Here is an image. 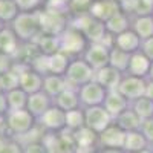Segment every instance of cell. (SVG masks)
Returning <instances> with one entry per match:
<instances>
[{
  "mask_svg": "<svg viewBox=\"0 0 153 153\" xmlns=\"http://www.w3.org/2000/svg\"><path fill=\"white\" fill-rule=\"evenodd\" d=\"M20 12H35L45 6V0H16Z\"/></svg>",
  "mask_w": 153,
  "mask_h": 153,
  "instance_id": "36",
  "label": "cell"
},
{
  "mask_svg": "<svg viewBox=\"0 0 153 153\" xmlns=\"http://www.w3.org/2000/svg\"><path fill=\"white\" fill-rule=\"evenodd\" d=\"M14 65H16V61L11 55H6L3 52H0V76L8 74L12 68H14Z\"/></svg>",
  "mask_w": 153,
  "mask_h": 153,
  "instance_id": "39",
  "label": "cell"
},
{
  "mask_svg": "<svg viewBox=\"0 0 153 153\" xmlns=\"http://www.w3.org/2000/svg\"><path fill=\"white\" fill-rule=\"evenodd\" d=\"M110 49L107 45L104 43H89L83 58L89 63L94 71H98L104 66H109V57H110Z\"/></svg>",
  "mask_w": 153,
  "mask_h": 153,
  "instance_id": "11",
  "label": "cell"
},
{
  "mask_svg": "<svg viewBox=\"0 0 153 153\" xmlns=\"http://www.w3.org/2000/svg\"><path fill=\"white\" fill-rule=\"evenodd\" d=\"M95 76V71L89 66V63L83 57H76L71 60V65L65 74V78L69 87L80 89L81 86L91 83Z\"/></svg>",
  "mask_w": 153,
  "mask_h": 153,
  "instance_id": "3",
  "label": "cell"
},
{
  "mask_svg": "<svg viewBox=\"0 0 153 153\" xmlns=\"http://www.w3.org/2000/svg\"><path fill=\"white\" fill-rule=\"evenodd\" d=\"M0 153H23V146L6 135L0 136Z\"/></svg>",
  "mask_w": 153,
  "mask_h": 153,
  "instance_id": "34",
  "label": "cell"
},
{
  "mask_svg": "<svg viewBox=\"0 0 153 153\" xmlns=\"http://www.w3.org/2000/svg\"><path fill=\"white\" fill-rule=\"evenodd\" d=\"M38 17H40V31L43 34H51V35H61L71 23V16L69 12L65 11H55L43 8L38 11Z\"/></svg>",
  "mask_w": 153,
  "mask_h": 153,
  "instance_id": "2",
  "label": "cell"
},
{
  "mask_svg": "<svg viewBox=\"0 0 153 153\" xmlns=\"http://www.w3.org/2000/svg\"><path fill=\"white\" fill-rule=\"evenodd\" d=\"M95 153H98V152H95Z\"/></svg>",
  "mask_w": 153,
  "mask_h": 153,
  "instance_id": "50",
  "label": "cell"
},
{
  "mask_svg": "<svg viewBox=\"0 0 153 153\" xmlns=\"http://www.w3.org/2000/svg\"><path fill=\"white\" fill-rule=\"evenodd\" d=\"M146 86H147V78H139V76L124 74L117 91L126 100H129L130 103H133L135 100L146 95Z\"/></svg>",
  "mask_w": 153,
  "mask_h": 153,
  "instance_id": "7",
  "label": "cell"
},
{
  "mask_svg": "<svg viewBox=\"0 0 153 153\" xmlns=\"http://www.w3.org/2000/svg\"><path fill=\"white\" fill-rule=\"evenodd\" d=\"M23 153H49V149L43 141H31L23 146Z\"/></svg>",
  "mask_w": 153,
  "mask_h": 153,
  "instance_id": "37",
  "label": "cell"
},
{
  "mask_svg": "<svg viewBox=\"0 0 153 153\" xmlns=\"http://www.w3.org/2000/svg\"><path fill=\"white\" fill-rule=\"evenodd\" d=\"M20 45H22L20 40L14 34V31L11 29V26H5L2 31H0V52H3L6 55H11L12 58H14Z\"/></svg>",
  "mask_w": 153,
  "mask_h": 153,
  "instance_id": "22",
  "label": "cell"
},
{
  "mask_svg": "<svg viewBox=\"0 0 153 153\" xmlns=\"http://www.w3.org/2000/svg\"><path fill=\"white\" fill-rule=\"evenodd\" d=\"M104 25H106L107 32L113 37H117L126 31L132 29V17L129 14H126V12L120 11L118 14H115L112 19H109Z\"/></svg>",
  "mask_w": 153,
  "mask_h": 153,
  "instance_id": "21",
  "label": "cell"
},
{
  "mask_svg": "<svg viewBox=\"0 0 153 153\" xmlns=\"http://www.w3.org/2000/svg\"><path fill=\"white\" fill-rule=\"evenodd\" d=\"M98 153H126L123 149H100Z\"/></svg>",
  "mask_w": 153,
  "mask_h": 153,
  "instance_id": "45",
  "label": "cell"
},
{
  "mask_svg": "<svg viewBox=\"0 0 153 153\" xmlns=\"http://www.w3.org/2000/svg\"><path fill=\"white\" fill-rule=\"evenodd\" d=\"M138 153H153V149L150 147V149H146V150H143V152H138Z\"/></svg>",
  "mask_w": 153,
  "mask_h": 153,
  "instance_id": "47",
  "label": "cell"
},
{
  "mask_svg": "<svg viewBox=\"0 0 153 153\" xmlns=\"http://www.w3.org/2000/svg\"><path fill=\"white\" fill-rule=\"evenodd\" d=\"M87 45H89L87 38L84 37V34L80 29H76V28L69 26L60 35V51L65 52L66 55H69L71 58L83 57Z\"/></svg>",
  "mask_w": 153,
  "mask_h": 153,
  "instance_id": "5",
  "label": "cell"
},
{
  "mask_svg": "<svg viewBox=\"0 0 153 153\" xmlns=\"http://www.w3.org/2000/svg\"><path fill=\"white\" fill-rule=\"evenodd\" d=\"M94 0H69V16H83V14H89V9L92 6Z\"/></svg>",
  "mask_w": 153,
  "mask_h": 153,
  "instance_id": "33",
  "label": "cell"
},
{
  "mask_svg": "<svg viewBox=\"0 0 153 153\" xmlns=\"http://www.w3.org/2000/svg\"><path fill=\"white\" fill-rule=\"evenodd\" d=\"M113 123V118L107 113L103 106H94L84 109V124L87 129L94 130L95 133H101L104 129Z\"/></svg>",
  "mask_w": 153,
  "mask_h": 153,
  "instance_id": "10",
  "label": "cell"
},
{
  "mask_svg": "<svg viewBox=\"0 0 153 153\" xmlns=\"http://www.w3.org/2000/svg\"><path fill=\"white\" fill-rule=\"evenodd\" d=\"M103 107L107 110V113L115 120L120 113H123L124 110H127L130 107V101L126 100L118 91H107L106 98H104V103Z\"/></svg>",
  "mask_w": 153,
  "mask_h": 153,
  "instance_id": "15",
  "label": "cell"
},
{
  "mask_svg": "<svg viewBox=\"0 0 153 153\" xmlns=\"http://www.w3.org/2000/svg\"><path fill=\"white\" fill-rule=\"evenodd\" d=\"M120 11H121L120 3L113 2V0H94L91 9H89V14H91V17L106 23L115 14H118Z\"/></svg>",
  "mask_w": 153,
  "mask_h": 153,
  "instance_id": "13",
  "label": "cell"
},
{
  "mask_svg": "<svg viewBox=\"0 0 153 153\" xmlns=\"http://www.w3.org/2000/svg\"><path fill=\"white\" fill-rule=\"evenodd\" d=\"M141 121H143V120L133 112L132 107H129L127 110H124L123 113H120L118 117L113 120V123L117 124L118 127H121L126 133H127V132L139 130V127H141Z\"/></svg>",
  "mask_w": 153,
  "mask_h": 153,
  "instance_id": "24",
  "label": "cell"
},
{
  "mask_svg": "<svg viewBox=\"0 0 153 153\" xmlns=\"http://www.w3.org/2000/svg\"><path fill=\"white\" fill-rule=\"evenodd\" d=\"M132 29L141 40L153 37V16L149 17H133L132 19Z\"/></svg>",
  "mask_w": 153,
  "mask_h": 153,
  "instance_id": "27",
  "label": "cell"
},
{
  "mask_svg": "<svg viewBox=\"0 0 153 153\" xmlns=\"http://www.w3.org/2000/svg\"><path fill=\"white\" fill-rule=\"evenodd\" d=\"M43 8L68 12V9H69V0H45V6Z\"/></svg>",
  "mask_w": 153,
  "mask_h": 153,
  "instance_id": "40",
  "label": "cell"
},
{
  "mask_svg": "<svg viewBox=\"0 0 153 153\" xmlns=\"http://www.w3.org/2000/svg\"><path fill=\"white\" fill-rule=\"evenodd\" d=\"M126 132L112 123L107 129L98 133V149H123L124 147Z\"/></svg>",
  "mask_w": 153,
  "mask_h": 153,
  "instance_id": "12",
  "label": "cell"
},
{
  "mask_svg": "<svg viewBox=\"0 0 153 153\" xmlns=\"http://www.w3.org/2000/svg\"><path fill=\"white\" fill-rule=\"evenodd\" d=\"M54 104L57 107H60L65 112H71L75 109H80V97H78V89L74 87H68L66 91H63L57 98H54Z\"/></svg>",
  "mask_w": 153,
  "mask_h": 153,
  "instance_id": "20",
  "label": "cell"
},
{
  "mask_svg": "<svg viewBox=\"0 0 153 153\" xmlns=\"http://www.w3.org/2000/svg\"><path fill=\"white\" fill-rule=\"evenodd\" d=\"M130 107L133 109V112L138 115L143 121L153 118V100L147 98L146 95L135 100L133 103H130Z\"/></svg>",
  "mask_w": 153,
  "mask_h": 153,
  "instance_id": "31",
  "label": "cell"
},
{
  "mask_svg": "<svg viewBox=\"0 0 153 153\" xmlns=\"http://www.w3.org/2000/svg\"><path fill=\"white\" fill-rule=\"evenodd\" d=\"M123 75L120 71L113 69L112 66H104L98 71H95V76H94V81H97L98 84H101L106 91H117L120 81L123 78Z\"/></svg>",
  "mask_w": 153,
  "mask_h": 153,
  "instance_id": "14",
  "label": "cell"
},
{
  "mask_svg": "<svg viewBox=\"0 0 153 153\" xmlns=\"http://www.w3.org/2000/svg\"><path fill=\"white\" fill-rule=\"evenodd\" d=\"M8 112V103H6V95L5 92L0 91V117H5Z\"/></svg>",
  "mask_w": 153,
  "mask_h": 153,
  "instance_id": "42",
  "label": "cell"
},
{
  "mask_svg": "<svg viewBox=\"0 0 153 153\" xmlns=\"http://www.w3.org/2000/svg\"><path fill=\"white\" fill-rule=\"evenodd\" d=\"M141 52H143L150 61H153V37L147 38V40H143Z\"/></svg>",
  "mask_w": 153,
  "mask_h": 153,
  "instance_id": "41",
  "label": "cell"
},
{
  "mask_svg": "<svg viewBox=\"0 0 153 153\" xmlns=\"http://www.w3.org/2000/svg\"><path fill=\"white\" fill-rule=\"evenodd\" d=\"M16 68L19 69V87L25 91L28 95L40 92L43 89V75L35 72L32 68L26 65H20L16 63Z\"/></svg>",
  "mask_w": 153,
  "mask_h": 153,
  "instance_id": "8",
  "label": "cell"
},
{
  "mask_svg": "<svg viewBox=\"0 0 153 153\" xmlns=\"http://www.w3.org/2000/svg\"><path fill=\"white\" fill-rule=\"evenodd\" d=\"M54 104V100L51 98L49 95H46L43 91L31 94L28 97V104H26V110L32 115V117L37 120L40 118L42 115Z\"/></svg>",
  "mask_w": 153,
  "mask_h": 153,
  "instance_id": "16",
  "label": "cell"
},
{
  "mask_svg": "<svg viewBox=\"0 0 153 153\" xmlns=\"http://www.w3.org/2000/svg\"><path fill=\"white\" fill-rule=\"evenodd\" d=\"M146 97L153 100V81L147 80V86H146Z\"/></svg>",
  "mask_w": 153,
  "mask_h": 153,
  "instance_id": "43",
  "label": "cell"
},
{
  "mask_svg": "<svg viewBox=\"0 0 153 153\" xmlns=\"http://www.w3.org/2000/svg\"><path fill=\"white\" fill-rule=\"evenodd\" d=\"M19 14L20 9L16 0H0V22L2 23L9 26Z\"/></svg>",
  "mask_w": 153,
  "mask_h": 153,
  "instance_id": "30",
  "label": "cell"
},
{
  "mask_svg": "<svg viewBox=\"0 0 153 153\" xmlns=\"http://www.w3.org/2000/svg\"><path fill=\"white\" fill-rule=\"evenodd\" d=\"M8 133L6 130V121H5V117H0V136H5Z\"/></svg>",
  "mask_w": 153,
  "mask_h": 153,
  "instance_id": "44",
  "label": "cell"
},
{
  "mask_svg": "<svg viewBox=\"0 0 153 153\" xmlns=\"http://www.w3.org/2000/svg\"><path fill=\"white\" fill-rule=\"evenodd\" d=\"M5 26H6V25H5V23H2V22H0V31H2V29H3Z\"/></svg>",
  "mask_w": 153,
  "mask_h": 153,
  "instance_id": "48",
  "label": "cell"
},
{
  "mask_svg": "<svg viewBox=\"0 0 153 153\" xmlns=\"http://www.w3.org/2000/svg\"><path fill=\"white\" fill-rule=\"evenodd\" d=\"M152 66V61L141 52L132 54L130 55V61H129V68H127V75H133V76H139V78H147L149 71Z\"/></svg>",
  "mask_w": 153,
  "mask_h": 153,
  "instance_id": "18",
  "label": "cell"
},
{
  "mask_svg": "<svg viewBox=\"0 0 153 153\" xmlns=\"http://www.w3.org/2000/svg\"><path fill=\"white\" fill-rule=\"evenodd\" d=\"M133 16L135 17H149V16H153V0H136Z\"/></svg>",
  "mask_w": 153,
  "mask_h": 153,
  "instance_id": "35",
  "label": "cell"
},
{
  "mask_svg": "<svg viewBox=\"0 0 153 153\" xmlns=\"http://www.w3.org/2000/svg\"><path fill=\"white\" fill-rule=\"evenodd\" d=\"M86 124H84V109H75L71 112H66V130L74 133L76 130L83 129Z\"/></svg>",
  "mask_w": 153,
  "mask_h": 153,
  "instance_id": "32",
  "label": "cell"
},
{
  "mask_svg": "<svg viewBox=\"0 0 153 153\" xmlns=\"http://www.w3.org/2000/svg\"><path fill=\"white\" fill-rule=\"evenodd\" d=\"M35 46L42 55L51 57L60 52V35H51V34H40L35 38Z\"/></svg>",
  "mask_w": 153,
  "mask_h": 153,
  "instance_id": "23",
  "label": "cell"
},
{
  "mask_svg": "<svg viewBox=\"0 0 153 153\" xmlns=\"http://www.w3.org/2000/svg\"><path fill=\"white\" fill-rule=\"evenodd\" d=\"M139 132L144 135V138L147 139V143H149L150 146H153V118H149V120L141 121Z\"/></svg>",
  "mask_w": 153,
  "mask_h": 153,
  "instance_id": "38",
  "label": "cell"
},
{
  "mask_svg": "<svg viewBox=\"0 0 153 153\" xmlns=\"http://www.w3.org/2000/svg\"><path fill=\"white\" fill-rule=\"evenodd\" d=\"M107 91L98 84L97 81H91L78 89V97H80V104L83 109L94 107V106H103L104 98H106Z\"/></svg>",
  "mask_w": 153,
  "mask_h": 153,
  "instance_id": "9",
  "label": "cell"
},
{
  "mask_svg": "<svg viewBox=\"0 0 153 153\" xmlns=\"http://www.w3.org/2000/svg\"><path fill=\"white\" fill-rule=\"evenodd\" d=\"M9 26L14 31V34L17 35L20 43H34L35 38L42 34L38 11H35V12H20Z\"/></svg>",
  "mask_w": 153,
  "mask_h": 153,
  "instance_id": "1",
  "label": "cell"
},
{
  "mask_svg": "<svg viewBox=\"0 0 153 153\" xmlns=\"http://www.w3.org/2000/svg\"><path fill=\"white\" fill-rule=\"evenodd\" d=\"M5 121H6V130L11 135H19V136H25L31 133L35 126H37V120L26 110H8L5 115Z\"/></svg>",
  "mask_w": 153,
  "mask_h": 153,
  "instance_id": "4",
  "label": "cell"
},
{
  "mask_svg": "<svg viewBox=\"0 0 153 153\" xmlns=\"http://www.w3.org/2000/svg\"><path fill=\"white\" fill-rule=\"evenodd\" d=\"M147 80L153 81V61H152V66H150V71H149V75H147Z\"/></svg>",
  "mask_w": 153,
  "mask_h": 153,
  "instance_id": "46",
  "label": "cell"
},
{
  "mask_svg": "<svg viewBox=\"0 0 153 153\" xmlns=\"http://www.w3.org/2000/svg\"><path fill=\"white\" fill-rule=\"evenodd\" d=\"M5 95H6L8 110H23V109H26L29 95L25 91H22L20 87L11 89V91L5 92Z\"/></svg>",
  "mask_w": 153,
  "mask_h": 153,
  "instance_id": "26",
  "label": "cell"
},
{
  "mask_svg": "<svg viewBox=\"0 0 153 153\" xmlns=\"http://www.w3.org/2000/svg\"><path fill=\"white\" fill-rule=\"evenodd\" d=\"M113 2H117V3H121V2H124V0H113Z\"/></svg>",
  "mask_w": 153,
  "mask_h": 153,
  "instance_id": "49",
  "label": "cell"
},
{
  "mask_svg": "<svg viewBox=\"0 0 153 153\" xmlns=\"http://www.w3.org/2000/svg\"><path fill=\"white\" fill-rule=\"evenodd\" d=\"M130 55L124 51L118 49V48H112L110 49V57H109V66H112L113 69L120 71L121 74L127 72V68H129V61H130Z\"/></svg>",
  "mask_w": 153,
  "mask_h": 153,
  "instance_id": "28",
  "label": "cell"
},
{
  "mask_svg": "<svg viewBox=\"0 0 153 153\" xmlns=\"http://www.w3.org/2000/svg\"><path fill=\"white\" fill-rule=\"evenodd\" d=\"M69 86L65 78V75H55V74H48L43 76V89L42 91L49 95L51 98H57L63 91H66Z\"/></svg>",
  "mask_w": 153,
  "mask_h": 153,
  "instance_id": "19",
  "label": "cell"
},
{
  "mask_svg": "<svg viewBox=\"0 0 153 153\" xmlns=\"http://www.w3.org/2000/svg\"><path fill=\"white\" fill-rule=\"evenodd\" d=\"M141 45H143V40L136 35V32L133 29H129V31L117 35L115 37V42H113L115 48L124 51L127 54H135L138 51H141Z\"/></svg>",
  "mask_w": 153,
  "mask_h": 153,
  "instance_id": "17",
  "label": "cell"
},
{
  "mask_svg": "<svg viewBox=\"0 0 153 153\" xmlns=\"http://www.w3.org/2000/svg\"><path fill=\"white\" fill-rule=\"evenodd\" d=\"M37 126L49 133H60L66 130V112L52 104L40 118H37Z\"/></svg>",
  "mask_w": 153,
  "mask_h": 153,
  "instance_id": "6",
  "label": "cell"
},
{
  "mask_svg": "<svg viewBox=\"0 0 153 153\" xmlns=\"http://www.w3.org/2000/svg\"><path fill=\"white\" fill-rule=\"evenodd\" d=\"M146 149H150V144L147 143V139L144 138V135L139 130L126 133L124 147H123V150L126 153H138V152H143Z\"/></svg>",
  "mask_w": 153,
  "mask_h": 153,
  "instance_id": "25",
  "label": "cell"
},
{
  "mask_svg": "<svg viewBox=\"0 0 153 153\" xmlns=\"http://www.w3.org/2000/svg\"><path fill=\"white\" fill-rule=\"evenodd\" d=\"M71 57L66 55L65 52H57L54 55L49 57V74H55V75H65L69 65H71Z\"/></svg>",
  "mask_w": 153,
  "mask_h": 153,
  "instance_id": "29",
  "label": "cell"
}]
</instances>
